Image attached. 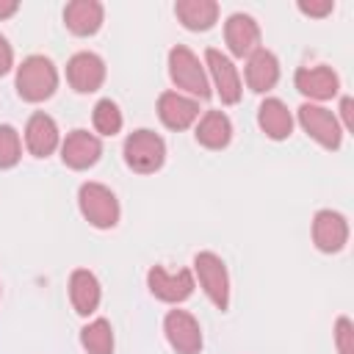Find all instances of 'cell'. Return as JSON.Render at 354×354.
<instances>
[{
	"mask_svg": "<svg viewBox=\"0 0 354 354\" xmlns=\"http://www.w3.org/2000/svg\"><path fill=\"white\" fill-rule=\"evenodd\" d=\"M14 88L19 94V100L25 102H44L55 94L58 88V69L47 55H28L19 66H17V77H14Z\"/></svg>",
	"mask_w": 354,
	"mask_h": 354,
	"instance_id": "6da1fadb",
	"label": "cell"
},
{
	"mask_svg": "<svg viewBox=\"0 0 354 354\" xmlns=\"http://www.w3.org/2000/svg\"><path fill=\"white\" fill-rule=\"evenodd\" d=\"M169 77L180 88V94L185 91V97H191L196 102L199 100H207L213 94L210 80H207V72H205V64L185 44H174L169 50Z\"/></svg>",
	"mask_w": 354,
	"mask_h": 354,
	"instance_id": "7a4b0ae2",
	"label": "cell"
},
{
	"mask_svg": "<svg viewBox=\"0 0 354 354\" xmlns=\"http://www.w3.org/2000/svg\"><path fill=\"white\" fill-rule=\"evenodd\" d=\"M122 155L127 169H133L136 174H155L166 163V141L155 130L138 127L124 138Z\"/></svg>",
	"mask_w": 354,
	"mask_h": 354,
	"instance_id": "3957f363",
	"label": "cell"
},
{
	"mask_svg": "<svg viewBox=\"0 0 354 354\" xmlns=\"http://www.w3.org/2000/svg\"><path fill=\"white\" fill-rule=\"evenodd\" d=\"M77 207L83 218L97 230H113L122 216L116 194L102 183H83L77 188Z\"/></svg>",
	"mask_w": 354,
	"mask_h": 354,
	"instance_id": "277c9868",
	"label": "cell"
},
{
	"mask_svg": "<svg viewBox=\"0 0 354 354\" xmlns=\"http://www.w3.org/2000/svg\"><path fill=\"white\" fill-rule=\"evenodd\" d=\"M194 279H199V288L216 310L224 313L230 307V274L216 252H199L194 257Z\"/></svg>",
	"mask_w": 354,
	"mask_h": 354,
	"instance_id": "5b68a950",
	"label": "cell"
},
{
	"mask_svg": "<svg viewBox=\"0 0 354 354\" xmlns=\"http://www.w3.org/2000/svg\"><path fill=\"white\" fill-rule=\"evenodd\" d=\"M296 119H299L301 130H304L318 147H324V149H329V152L340 149V144H343V127H340L337 116H335L329 108L315 105V102H304V105H299Z\"/></svg>",
	"mask_w": 354,
	"mask_h": 354,
	"instance_id": "8992f818",
	"label": "cell"
},
{
	"mask_svg": "<svg viewBox=\"0 0 354 354\" xmlns=\"http://www.w3.org/2000/svg\"><path fill=\"white\" fill-rule=\"evenodd\" d=\"M205 72H207V80L213 83L210 88H216V94L221 97L224 105H235L241 102L243 97V83H241V75H238V66L232 64L230 55H224L221 50L216 47H207L205 50Z\"/></svg>",
	"mask_w": 354,
	"mask_h": 354,
	"instance_id": "52a82bcc",
	"label": "cell"
},
{
	"mask_svg": "<svg viewBox=\"0 0 354 354\" xmlns=\"http://www.w3.org/2000/svg\"><path fill=\"white\" fill-rule=\"evenodd\" d=\"M147 288L149 293L158 299V301H166V304H183L185 299L194 296V288H196V279H194V271L191 268H180V271H166L163 266H152L147 271Z\"/></svg>",
	"mask_w": 354,
	"mask_h": 354,
	"instance_id": "ba28073f",
	"label": "cell"
},
{
	"mask_svg": "<svg viewBox=\"0 0 354 354\" xmlns=\"http://www.w3.org/2000/svg\"><path fill=\"white\" fill-rule=\"evenodd\" d=\"M163 335L177 354H199L205 346L202 326L188 310H169L163 318Z\"/></svg>",
	"mask_w": 354,
	"mask_h": 354,
	"instance_id": "9c48e42d",
	"label": "cell"
},
{
	"mask_svg": "<svg viewBox=\"0 0 354 354\" xmlns=\"http://www.w3.org/2000/svg\"><path fill=\"white\" fill-rule=\"evenodd\" d=\"M61 160L66 169L72 171H86L91 169L100 158H102V141L97 133H88L83 127L66 133V138H61Z\"/></svg>",
	"mask_w": 354,
	"mask_h": 354,
	"instance_id": "30bf717a",
	"label": "cell"
},
{
	"mask_svg": "<svg viewBox=\"0 0 354 354\" xmlns=\"http://www.w3.org/2000/svg\"><path fill=\"white\" fill-rule=\"evenodd\" d=\"M293 86L301 97H307L310 102H326L332 97H337L340 91V77L332 66H299L293 75Z\"/></svg>",
	"mask_w": 354,
	"mask_h": 354,
	"instance_id": "8fae6325",
	"label": "cell"
},
{
	"mask_svg": "<svg viewBox=\"0 0 354 354\" xmlns=\"http://www.w3.org/2000/svg\"><path fill=\"white\" fill-rule=\"evenodd\" d=\"M66 83L77 91V94H94L102 88L105 83V61L97 53H75L66 61Z\"/></svg>",
	"mask_w": 354,
	"mask_h": 354,
	"instance_id": "7c38bea8",
	"label": "cell"
},
{
	"mask_svg": "<svg viewBox=\"0 0 354 354\" xmlns=\"http://www.w3.org/2000/svg\"><path fill=\"white\" fill-rule=\"evenodd\" d=\"M313 243L324 254H337L348 243V218L337 210H318L313 216Z\"/></svg>",
	"mask_w": 354,
	"mask_h": 354,
	"instance_id": "4fadbf2b",
	"label": "cell"
},
{
	"mask_svg": "<svg viewBox=\"0 0 354 354\" xmlns=\"http://www.w3.org/2000/svg\"><path fill=\"white\" fill-rule=\"evenodd\" d=\"M224 41L230 55L235 58H249L254 50H260V25L254 17L235 11L224 22Z\"/></svg>",
	"mask_w": 354,
	"mask_h": 354,
	"instance_id": "5bb4252c",
	"label": "cell"
},
{
	"mask_svg": "<svg viewBox=\"0 0 354 354\" xmlns=\"http://www.w3.org/2000/svg\"><path fill=\"white\" fill-rule=\"evenodd\" d=\"M25 147L33 158H50L61 147V130L50 113L44 111L30 113L25 124Z\"/></svg>",
	"mask_w": 354,
	"mask_h": 354,
	"instance_id": "9a60e30c",
	"label": "cell"
},
{
	"mask_svg": "<svg viewBox=\"0 0 354 354\" xmlns=\"http://www.w3.org/2000/svg\"><path fill=\"white\" fill-rule=\"evenodd\" d=\"M158 119L169 130H188L199 119V102L180 91H163L158 97Z\"/></svg>",
	"mask_w": 354,
	"mask_h": 354,
	"instance_id": "2e32d148",
	"label": "cell"
},
{
	"mask_svg": "<svg viewBox=\"0 0 354 354\" xmlns=\"http://www.w3.org/2000/svg\"><path fill=\"white\" fill-rule=\"evenodd\" d=\"M105 22L100 0H72L64 6V25L72 36H94Z\"/></svg>",
	"mask_w": 354,
	"mask_h": 354,
	"instance_id": "e0dca14e",
	"label": "cell"
},
{
	"mask_svg": "<svg viewBox=\"0 0 354 354\" xmlns=\"http://www.w3.org/2000/svg\"><path fill=\"white\" fill-rule=\"evenodd\" d=\"M243 77H246L249 91H254V94L271 91V88L279 83V58H277L271 50H266V47L254 50V53L246 58Z\"/></svg>",
	"mask_w": 354,
	"mask_h": 354,
	"instance_id": "ac0fdd59",
	"label": "cell"
},
{
	"mask_svg": "<svg viewBox=\"0 0 354 354\" xmlns=\"http://www.w3.org/2000/svg\"><path fill=\"white\" fill-rule=\"evenodd\" d=\"M69 301H72L75 313L83 318L97 313V307L102 301V288H100V279L88 268H75L69 274Z\"/></svg>",
	"mask_w": 354,
	"mask_h": 354,
	"instance_id": "d6986e66",
	"label": "cell"
},
{
	"mask_svg": "<svg viewBox=\"0 0 354 354\" xmlns=\"http://www.w3.org/2000/svg\"><path fill=\"white\" fill-rule=\"evenodd\" d=\"M194 138H196L199 147L213 149V152L230 147V141H232V122H230V116L224 111H205L199 116V122H196Z\"/></svg>",
	"mask_w": 354,
	"mask_h": 354,
	"instance_id": "ffe728a7",
	"label": "cell"
},
{
	"mask_svg": "<svg viewBox=\"0 0 354 354\" xmlns=\"http://www.w3.org/2000/svg\"><path fill=\"white\" fill-rule=\"evenodd\" d=\"M257 124L271 141H285L293 133V113L277 97H266L257 108Z\"/></svg>",
	"mask_w": 354,
	"mask_h": 354,
	"instance_id": "44dd1931",
	"label": "cell"
},
{
	"mask_svg": "<svg viewBox=\"0 0 354 354\" xmlns=\"http://www.w3.org/2000/svg\"><path fill=\"white\" fill-rule=\"evenodd\" d=\"M218 3L216 0H177L174 3V17L185 30L205 33L218 22Z\"/></svg>",
	"mask_w": 354,
	"mask_h": 354,
	"instance_id": "7402d4cb",
	"label": "cell"
},
{
	"mask_svg": "<svg viewBox=\"0 0 354 354\" xmlns=\"http://www.w3.org/2000/svg\"><path fill=\"white\" fill-rule=\"evenodd\" d=\"M80 346L86 354H113V326L108 318H94L80 329Z\"/></svg>",
	"mask_w": 354,
	"mask_h": 354,
	"instance_id": "603a6c76",
	"label": "cell"
},
{
	"mask_svg": "<svg viewBox=\"0 0 354 354\" xmlns=\"http://www.w3.org/2000/svg\"><path fill=\"white\" fill-rule=\"evenodd\" d=\"M91 124H94L97 136H116L124 124V116L113 100H100L91 111Z\"/></svg>",
	"mask_w": 354,
	"mask_h": 354,
	"instance_id": "cb8c5ba5",
	"label": "cell"
},
{
	"mask_svg": "<svg viewBox=\"0 0 354 354\" xmlns=\"http://www.w3.org/2000/svg\"><path fill=\"white\" fill-rule=\"evenodd\" d=\"M22 158V138L14 124H0V169H14Z\"/></svg>",
	"mask_w": 354,
	"mask_h": 354,
	"instance_id": "d4e9b609",
	"label": "cell"
},
{
	"mask_svg": "<svg viewBox=\"0 0 354 354\" xmlns=\"http://www.w3.org/2000/svg\"><path fill=\"white\" fill-rule=\"evenodd\" d=\"M335 348L337 354H354V324L348 315H340L335 321Z\"/></svg>",
	"mask_w": 354,
	"mask_h": 354,
	"instance_id": "484cf974",
	"label": "cell"
},
{
	"mask_svg": "<svg viewBox=\"0 0 354 354\" xmlns=\"http://www.w3.org/2000/svg\"><path fill=\"white\" fill-rule=\"evenodd\" d=\"M296 8H299L304 17L324 19V17H329V14L335 11V3H332V0H321V3H313V0H310V3H304V0H301V3H296Z\"/></svg>",
	"mask_w": 354,
	"mask_h": 354,
	"instance_id": "4316f807",
	"label": "cell"
},
{
	"mask_svg": "<svg viewBox=\"0 0 354 354\" xmlns=\"http://www.w3.org/2000/svg\"><path fill=\"white\" fill-rule=\"evenodd\" d=\"M340 127H343V133H351L354 130V100L351 97H343L340 100Z\"/></svg>",
	"mask_w": 354,
	"mask_h": 354,
	"instance_id": "83f0119b",
	"label": "cell"
},
{
	"mask_svg": "<svg viewBox=\"0 0 354 354\" xmlns=\"http://www.w3.org/2000/svg\"><path fill=\"white\" fill-rule=\"evenodd\" d=\"M14 69V47L8 44V39L0 33V77L8 75Z\"/></svg>",
	"mask_w": 354,
	"mask_h": 354,
	"instance_id": "f1b7e54d",
	"label": "cell"
},
{
	"mask_svg": "<svg viewBox=\"0 0 354 354\" xmlns=\"http://www.w3.org/2000/svg\"><path fill=\"white\" fill-rule=\"evenodd\" d=\"M19 11V3L17 0H0V19H8Z\"/></svg>",
	"mask_w": 354,
	"mask_h": 354,
	"instance_id": "f546056e",
	"label": "cell"
},
{
	"mask_svg": "<svg viewBox=\"0 0 354 354\" xmlns=\"http://www.w3.org/2000/svg\"><path fill=\"white\" fill-rule=\"evenodd\" d=\"M0 293H3V288H0Z\"/></svg>",
	"mask_w": 354,
	"mask_h": 354,
	"instance_id": "4dcf8cb0",
	"label": "cell"
}]
</instances>
